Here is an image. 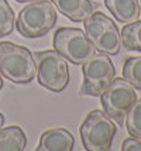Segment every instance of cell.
<instances>
[{"mask_svg": "<svg viewBox=\"0 0 141 151\" xmlns=\"http://www.w3.org/2000/svg\"><path fill=\"white\" fill-rule=\"evenodd\" d=\"M0 73L13 83H30L37 75L31 51L11 41L0 42Z\"/></svg>", "mask_w": 141, "mask_h": 151, "instance_id": "6da1fadb", "label": "cell"}, {"mask_svg": "<svg viewBox=\"0 0 141 151\" xmlns=\"http://www.w3.org/2000/svg\"><path fill=\"white\" fill-rule=\"evenodd\" d=\"M57 20L58 14L54 4L47 0H37L20 10L16 27L27 38H40L54 28Z\"/></svg>", "mask_w": 141, "mask_h": 151, "instance_id": "7a4b0ae2", "label": "cell"}, {"mask_svg": "<svg viewBox=\"0 0 141 151\" xmlns=\"http://www.w3.org/2000/svg\"><path fill=\"white\" fill-rule=\"evenodd\" d=\"M38 83L54 93L62 92L69 83V66L67 59L55 50L35 52Z\"/></svg>", "mask_w": 141, "mask_h": 151, "instance_id": "3957f363", "label": "cell"}, {"mask_svg": "<svg viewBox=\"0 0 141 151\" xmlns=\"http://www.w3.org/2000/svg\"><path fill=\"white\" fill-rule=\"evenodd\" d=\"M82 144L87 151H107L116 136L117 127L103 110H92L81 124Z\"/></svg>", "mask_w": 141, "mask_h": 151, "instance_id": "277c9868", "label": "cell"}, {"mask_svg": "<svg viewBox=\"0 0 141 151\" xmlns=\"http://www.w3.org/2000/svg\"><path fill=\"white\" fill-rule=\"evenodd\" d=\"M54 48L74 65L85 64L96 54V48L86 33L75 27H61L55 31Z\"/></svg>", "mask_w": 141, "mask_h": 151, "instance_id": "5b68a950", "label": "cell"}, {"mask_svg": "<svg viewBox=\"0 0 141 151\" xmlns=\"http://www.w3.org/2000/svg\"><path fill=\"white\" fill-rule=\"evenodd\" d=\"M85 31L96 51L117 55L121 48V34L114 21L100 12H93L85 20Z\"/></svg>", "mask_w": 141, "mask_h": 151, "instance_id": "8992f818", "label": "cell"}, {"mask_svg": "<svg viewBox=\"0 0 141 151\" xmlns=\"http://www.w3.org/2000/svg\"><path fill=\"white\" fill-rule=\"evenodd\" d=\"M83 83L81 88L82 95L100 96L113 82L116 69L107 54H94L90 59L82 64Z\"/></svg>", "mask_w": 141, "mask_h": 151, "instance_id": "52a82bcc", "label": "cell"}, {"mask_svg": "<svg viewBox=\"0 0 141 151\" xmlns=\"http://www.w3.org/2000/svg\"><path fill=\"white\" fill-rule=\"evenodd\" d=\"M100 99L103 112L119 126H123L127 112L137 100L135 88L124 78H114Z\"/></svg>", "mask_w": 141, "mask_h": 151, "instance_id": "ba28073f", "label": "cell"}, {"mask_svg": "<svg viewBox=\"0 0 141 151\" xmlns=\"http://www.w3.org/2000/svg\"><path fill=\"white\" fill-rule=\"evenodd\" d=\"M74 134L67 129H51L41 134L38 151H71L74 150Z\"/></svg>", "mask_w": 141, "mask_h": 151, "instance_id": "9c48e42d", "label": "cell"}, {"mask_svg": "<svg viewBox=\"0 0 141 151\" xmlns=\"http://www.w3.org/2000/svg\"><path fill=\"white\" fill-rule=\"evenodd\" d=\"M55 9L74 23H81L93 13L94 4L90 0H49Z\"/></svg>", "mask_w": 141, "mask_h": 151, "instance_id": "30bf717a", "label": "cell"}, {"mask_svg": "<svg viewBox=\"0 0 141 151\" xmlns=\"http://www.w3.org/2000/svg\"><path fill=\"white\" fill-rule=\"evenodd\" d=\"M104 4L119 23L128 24L140 17L138 0H104Z\"/></svg>", "mask_w": 141, "mask_h": 151, "instance_id": "8fae6325", "label": "cell"}, {"mask_svg": "<svg viewBox=\"0 0 141 151\" xmlns=\"http://www.w3.org/2000/svg\"><path fill=\"white\" fill-rule=\"evenodd\" d=\"M27 145V136L19 126L0 129V151H23Z\"/></svg>", "mask_w": 141, "mask_h": 151, "instance_id": "7c38bea8", "label": "cell"}, {"mask_svg": "<svg viewBox=\"0 0 141 151\" xmlns=\"http://www.w3.org/2000/svg\"><path fill=\"white\" fill-rule=\"evenodd\" d=\"M121 44L127 51L141 52V20H135L123 27Z\"/></svg>", "mask_w": 141, "mask_h": 151, "instance_id": "4fadbf2b", "label": "cell"}, {"mask_svg": "<svg viewBox=\"0 0 141 151\" xmlns=\"http://www.w3.org/2000/svg\"><path fill=\"white\" fill-rule=\"evenodd\" d=\"M123 76L135 89L141 91V57H130L123 65Z\"/></svg>", "mask_w": 141, "mask_h": 151, "instance_id": "5bb4252c", "label": "cell"}, {"mask_svg": "<svg viewBox=\"0 0 141 151\" xmlns=\"http://www.w3.org/2000/svg\"><path fill=\"white\" fill-rule=\"evenodd\" d=\"M126 127L131 137L141 140V98L135 100L126 114Z\"/></svg>", "mask_w": 141, "mask_h": 151, "instance_id": "9a60e30c", "label": "cell"}, {"mask_svg": "<svg viewBox=\"0 0 141 151\" xmlns=\"http://www.w3.org/2000/svg\"><path fill=\"white\" fill-rule=\"evenodd\" d=\"M16 27V16L7 0H0V38L10 35Z\"/></svg>", "mask_w": 141, "mask_h": 151, "instance_id": "2e32d148", "label": "cell"}, {"mask_svg": "<svg viewBox=\"0 0 141 151\" xmlns=\"http://www.w3.org/2000/svg\"><path fill=\"white\" fill-rule=\"evenodd\" d=\"M123 151H141V140L135 137L126 138L121 144Z\"/></svg>", "mask_w": 141, "mask_h": 151, "instance_id": "e0dca14e", "label": "cell"}, {"mask_svg": "<svg viewBox=\"0 0 141 151\" xmlns=\"http://www.w3.org/2000/svg\"><path fill=\"white\" fill-rule=\"evenodd\" d=\"M3 124H4V116L0 113V129L3 127Z\"/></svg>", "mask_w": 141, "mask_h": 151, "instance_id": "ac0fdd59", "label": "cell"}, {"mask_svg": "<svg viewBox=\"0 0 141 151\" xmlns=\"http://www.w3.org/2000/svg\"><path fill=\"white\" fill-rule=\"evenodd\" d=\"M17 3H31V1H37V0H16Z\"/></svg>", "mask_w": 141, "mask_h": 151, "instance_id": "d6986e66", "label": "cell"}, {"mask_svg": "<svg viewBox=\"0 0 141 151\" xmlns=\"http://www.w3.org/2000/svg\"><path fill=\"white\" fill-rule=\"evenodd\" d=\"M3 89V78H1V73H0V92Z\"/></svg>", "mask_w": 141, "mask_h": 151, "instance_id": "ffe728a7", "label": "cell"}, {"mask_svg": "<svg viewBox=\"0 0 141 151\" xmlns=\"http://www.w3.org/2000/svg\"><path fill=\"white\" fill-rule=\"evenodd\" d=\"M138 6H140V14H141V0H138Z\"/></svg>", "mask_w": 141, "mask_h": 151, "instance_id": "44dd1931", "label": "cell"}]
</instances>
